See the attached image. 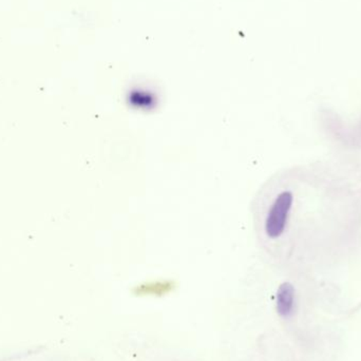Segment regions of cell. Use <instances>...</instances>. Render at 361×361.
<instances>
[{
    "label": "cell",
    "instance_id": "1",
    "mask_svg": "<svg viewBox=\"0 0 361 361\" xmlns=\"http://www.w3.org/2000/svg\"><path fill=\"white\" fill-rule=\"evenodd\" d=\"M295 290L292 284L283 283L277 294V309L280 315L288 317L294 311Z\"/></svg>",
    "mask_w": 361,
    "mask_h": 361
}]
</instances>
